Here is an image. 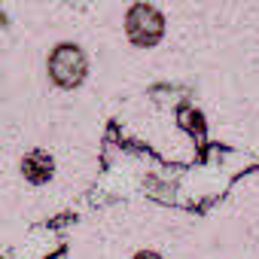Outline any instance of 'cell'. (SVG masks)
<instances>
[{"instance_id":"cell-1","label":"cell","mask_w":259,"mask_h":259,"mask_svg":"<svg viewBox=\"0 0 259 259\" xmlns=\"http://www.w3.org/2000/svg\"><path fill=\"white\" fill-rule=\"evenodd\" d=\"M85 70H89V58H85V52L76 43H61V46L52 49V55H49V76H52L55 85L76 89L85 79Z\"/></svg>"},{"instance_id":"cell-2","label":"cell","mask_w":259,"mask_h":259,"mask_svg":"<svg viewBox=\"0 0 259 259\" xmlns=\"http://www.w3.org/2000/svg\"><path fill=\"white\" fill-rule=\"evenodd\" d=\"M125 34H128V40H132L135 46L150 49V46H156V43L162 40V34H165V19H162V13H159L156 7H150V4H135L132 10H128V16H125Z\"/></svg>"},{"instance_id":"cell-4","label":"cell","mask_w":259,"mask_h":259,"mask_svg":"<svg viewBox=\"0 0 259 259\" xmlns=\"http://www.w3.org/2000/svg\"><path fill=\"white\" fill-rule=\"evenodd\" d=\"M135 259H162V256L153 253V250H141V253H135Z\"/></svg>"},{"instance_id":"cell-3","label":"cell","mask_w":259,"mask_h":259,"mask_svg":"<svg viewBox=\"0 0 259 259\" xmlns=\"http://www.w3.org/2000/svg\"><path fill=\"white\" fill-rule=\"evenodd\" d=\"M52 171H55V159L46 153V150H31L25 159H22V174L28 183L34 186H43L52 180Z\"/></svg>"}]
</instances>
